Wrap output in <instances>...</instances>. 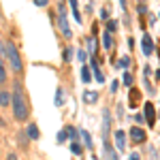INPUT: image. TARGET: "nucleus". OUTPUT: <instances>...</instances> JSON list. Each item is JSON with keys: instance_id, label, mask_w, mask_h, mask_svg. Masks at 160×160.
<instances>
[{"instance_id": "nucleus-1", "label": "nucleus", "mask_w": 160, "mask_h": 160, "mask_svg": "<svg viewBox=\"0 0 160 160\" xmlns=\"http://www.w3.org/2000/svg\"><path fill=\"white\" fill-rule=\"evenodd\" d=\"M11 102H13V113H15V118H17V120H24L26 115H28V107H26V100H24V94H22L19 86H15Z\"/></svg>"}, {"instance_id": "nucleus-2", "label": "nucleus", "mask_w": 160, "mask_h": 160, "mask_svg": "<svg viewBox=\"0 0 160 160\" xmlns=\"http://www.w3.org/2000/svg\"><path fill=\"white\" fill-rule=\"evenodd\" d=\"M4 51H7V58H9V62H11L13 71L19 73V71H22V60H19V53H17V49H15V45H13V43H7V45H4Z\"/></svg>"}, {"instance_id": "nucleus-3", "label": "nucleus", "mask_w": 160, "mask_h": 160, "mask_svg": "<svg viewBox=\"0 0 160 160\" xmlns=\"http://www.w3.org/2000/svg\"><path fill=\"white\" fill-rule=\"evenodd\" d=\"M58 26H60L62 34L66 38H71V26H68V19H66V9H64V4H60V9H58Z\"/></svg>"}, {"instance_id": "nucleus-4", "label": "nucleus", "mask_w": 160, "mask_h": 160, "mask_svg": "<svg viewBox=\"0 0 160 160\" xmlns=\"http://www.w3.org/2000/svg\"><path fill=\"white\" fill-rule=\"evenodd\" d=\"M115 145H118V149L126 148V135H124V130H118L115 132Z\"/></svg>"}, {"instance_id": "nucleus-5", "label": "nucleus", "mask_w": 160, "mask_h": 160, "mask_svg": "<svg viewBox=\"0 0 160 160\" xmlns=\"http://www.w3.org/2000/svg\"><path fill=\"white\" fill-rule=\"evenodd\" d=\"M130 137H132V139H135L137 143H141V141H145V132H143V130H141V128H132V132H130Z\"/></svg>"}, {"instance_id": "nucleus-6", "label": "nucleus", "mask_w": 160, "mask_h": 160, "mask_svg": "<svg viewBox=\"0 0 160 160\" xmlns=\"http://www.w3.org/2000/svg\"><path fill=\"white\" fill-rule=\"evenodd\" d=\"M152 49H154V47H152V38L145 34V37H143V53H145V56H152Z\"/></svg>"}, {"instance_id": "nucleus-7", "label": "nucleus", "mask_w": 160, "mask_h": 160, "mask_svg": "<svg viewBox=\"0 0 160 160\" xmlns=\"http://www.w3.org/2000/svg\"><path fill=\"white\" fill-rule=\"evenodd\" d=\"M145 115H148V124L149 126H154V107H152V105H145Z\"/></svg>"}, {"instance_id": "nucleus-8", "label": "nucleus", "mask_w": 160, "mask_h": 160, "mask_svg": "<svg viewBox=\"0 0 160 160\" xmlns=\"http://www.w3.org/2000/svg\"><path fill=\"white\" fill-rule=\"evenodd\" d=\"M102 45H105V49H111L113 47V38H111V34H102Z\"/></svg>"}, {"instance_id": "nucleus-9", "label": "nucleus", "mask_w": 160, "mask_h": 160, "mask_svg": "<svg viewBox=\"0 0 160 160\" xmlns=\"http://www.w3.org/2000/svg\"><path fill=\"white\" fill-rule=\"evenodd\" d=\"M71 2V9H73V15L77 22H81V15H79V9H77V0H68Z\"/></svg>"}, {"instance_id": "nucleus-10", "label": "nucleus", "mask_w": 160, "mask_h": 160, "mask_svg": "<svg viewBox=\"0 0 160 160\" xmlns=\"http://www.w3.org/2000/svg\"><path fill=\"white\" fill-rule=\"evenodd\" d=\"M11 102V96H9V92H0V105L2 107H7Z\"/></svg>"}, {"instance_id": "nucleus-11", "label": "nucleus", "mask_w": 160, "mask_h": 160, "mask_svg": "<svg viewBox=\"0 0 160 160\" xmlns=\"http://www.w3.org/2000/svg\"><path fill=\"white\" fill-rule=\"evenodd\" d=\"M81 137H83V143H86V145H88V148H92V137H90V135H88V132H86V130H81Z\"/></svg>"}, {"instance_id": "nucleus-12", "label": "nucleus", "mask_w": 160, "mask_h": 160, "mask_svg": "<svg viewBox=\"0 0 160 160\" xmlns=\"http://www.w3.org/2000/svg\"><path fill=\"white\" fill-rule=\"evenodd\" d=\"M7 79V71H4V62H2V58H0V83Z\"/></svg>"}, {"instance_id": "nucleus-13", "label": "nucleus", "mask_w": 160, "mask_h": 160, "mask_svg": "<svg viewBox=\"0 0 160 160\" xmlns=\"http://www.w3.org/2000/svg\"><path fill=\"white\" fill-rule=\"evenodd\" d=\"M28 135L32 137V139H38V130H37V126H28Z\"/></svg>"}, {"instance_id": "nucleus-14", "label": "nucleus", "mask_w": 160, "mask_h": 160, "mask_svg": "<svg viewBox=\"0 0 160 160\" xmlns=\"http://www.w3.org/2000/svg\"><path fill=\"white\" fill-rule=\"evenodd\" d=\"M92 66H94V75H96V79H98V81H105L102 75H100V71H98V66H96V62H92Z\"/></svg>"}, {"instance_id": "nucleus-15", "label": "nucleus", "mask_w": 160, "mask_h": 160, "mask_svg": "<svg viewBox=\"0 0 160 160\" xmlns=\"http://www.w3.org/2000/svg\"><path fill=\"white\" fill-rule=\"evenodd\" d=\"M105 149H107V154H109V160H118V156H115V152L109 148V145H105Z\"/></svg>"}, {"instance_id": "nucleus-16", "label": "nucleus", "mask_w": 160, "mask_h": 160, "mask_svg": "<svg viewBox=\"0 0 160 160\" xmlns=\"http://www.w3.org/2000/svg\"><path fill=\"white\" fill-rule=\"evenodd\" d=\"M83 98H86V102H92V100H96V94H94V92H88Z\"/></svg>"}, {"instance_id": "nucleus-17", "label": "nucleus", "mask_w": 160, "mask_h": 160, "mask_svg": "<svg viewBox=\"0 0 160 160\" xmlns=\"http://www.w3.org/2000/svg\"><path fill=\"white\" fill-rule=\"evenodd\" d=\"M62 100H64V94H62V90H58V94H56V105H62Z\"/></svg>"}, {"instance_id": "nucleus-18", "label": "nucleus", "mask_w": 160, "mask_h": 160, "mask_svg": "<svg viewBox=\"0 0 160 160\" xmlns=\"http://www.w3.org/2000/svg\"><path fill=\"white\" fill-rule=\"evenodd\" d=\"M124 83H126V86H130V83H132V77H130L128 73H124Z\"/></svg>"}, {"instance_id": "nucleus-19", "label": "nucleus", "mask_w": 160, "mask_h": 160, "mask_svg": "<svg viewBox=\"0 0 160 160\" xmlns=\"http://www.w3.org/2000/svg\"><path fill=\"white\" fill-rule=\"evenodd\" d=\"M83 81H90V68L83 66Z\"/></svg>"}, {"instance_id": "nucleus-20", "label": "nucleus", "mask_w": 160, "mask_h": 160, "mask_svg": "<svg viewBox=\"0 0 160 160\" xmlns=\"http://www.w3.org/2000/svg\"><path fill=\"white\" fill-rule=\"evenodd\" d=\"M128 64H130V60H128V58H122V60H120V66H122V68H126Z\"/></svg>"}, {"instance_id": "nucleus-21", "label": "nucleus", "mask_w": 160, "mask_h": 160, "mask_svg": "<svg viewBox=\"0 0 160 160\" xmlns=\"http://www.w3.org/2000/svg\"><path fill=\"white\" fill-rule=\"evenodd\" d=\"M71 148H73V154H81V148H79V145H77V143H73V145H71Z\"/></svg>"}, {"instance_id": "nucleus-22", "label": "nucleus", "mask_w": 160, "mask_h": 160, "mask_svg": "<svg viewBox=\"0 0 160 160\" xmlns=\"http://www.w3.org/2000/svg\"><path fill=\"white\" fill-rule=\"evenodd\" d=\"M88 49L94 51V38H90V41H88Z\"/></svg>"}, {"instance_id": "nucleus-23", "label": "nucleus", "mask_w": 160, "mask_h": 160, "mask_svg": "<svg viewBox=\"0 0 160 160\" xmlns=\"http://www.w3.org/2000/svg\"><path fill=\"white\" fill-rule=\"evenodd\" d=\"M34 2H37V7H45V4H47L49 0H34Z\"/></svg>"}, {"instance_id": "nucleus-24", "label": "nucleus", "mask_w": 160, "mask_h": 160, "mask_svg": "<svg viewBox=\"0 0 160 160\" xmlns=\"http://www.w3.org/2000/svg\"><path fill=\"white\" fill-rule=\"evenodd\" d=\"M130 160H139V154H132V156H130Z\"/></svg>"}, {"instance_id": "nucleus-25", "label": "nucleus", "mask_w": 160, "mask_h": 160, "mask_svg": "<svg viewBox=\"0 0 160 160\" xmlns=\"http://www.w3.org/2000/svg\"><path fill=\"white\" fill-rule=\"evenodd\" d=\"M9 160H17V158H15V156H13V154H11V156H9Z\"/></svg>"}]
</instances>
